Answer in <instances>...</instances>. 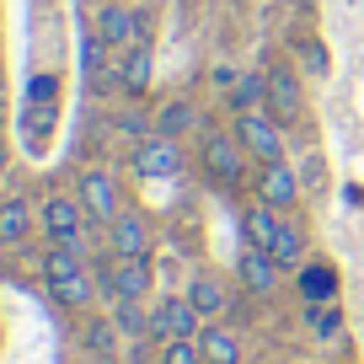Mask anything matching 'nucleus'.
Listing matches in <instances>:
<instances>
[{
	"label": "nucleus",
	"instance_id": "20e7f679",
	"mask_svg": "<svg viewBox=\"0 0 364 364\" xmlns=\"http://www.w3.org/2000/svg\"><path fill=\"white\" fill-rule=\"evenodd\" d=\"M177 166H182L177 139H166V134H145V139L134 145V171H139V177L161 182V177H177Z\"/></svg>",
	"mask_w": 364,
	"mask_h": 364
},
{
	"label": "nucleus",
	"instance_id": "f8f14e48",
	"mask_svg": "<svg viewBox=\"0 0 364 364\" xmlns=\"http://www.w3.org/2000/svg\"><path fill=\"white\" fill-rule=\"evenodd\" d=\"M300 295H306L311 306H327V300H338V268H327V262H311V268H300Z\"/></svg>",
	"mask_w": 364,
	"mask_h": 364
},
{
	"label": "nucleus",
	"instance_id": "aec40b11",
	"mask_svg": "<svg viewBox=\"0 0 364 364\" xmlns=\"http://www.w3.org/2000/svg\"><path fill=\"white\" fill-rule=\"evenodd\" d=\"M262 97H268V75H236V86H230V107L236 113H257Z\"/></svg>",
	"mask_w": 364,
	"mask_h": 364
},
{
	"label": "nucleus",
	"instance_id": "a211bd4d",
	"mask_svg": "<svg viewBox=\"0 0 364 364\" xmlns=\"http://www.w3.org/2000/svg\"><path fill=\"white\" fill-rule=\"evenodd\" d=\"M75 273H86V268H80V247L54 241V247H48V257H43V279H48V284H59V279H75Z\"/></svg>",
	"mask_w": 364,
	"mask_h": 364
},
{
	"label": "nucleus",
	"instance_id": "4468645a",
	"mask_svg": "<svg viewBox=\"0 0 364 364\" xmlns=\"http://www.w3.org/2000/svg\"><path fill=\"white\" fill-rule=\"evenodd\" d=\"M97 33H102L107 43H129V38H139V16L124 11V6H102V11H97Z\"/></svg>",
	"mask_w": 364,
	"mask_h": 364
},
{
	"label": "nucleus",
	"instance_id": "412c9836",
	"mask_svg": "<svg viewBox=\"0 0 364 364\" xmlns=\"http://www.w3.org/2000/svg\"><path fill=\"white\" fill-rule=\"evenodd\" d=\"M300 252H306V236H300L295 225H279V230H273V247H268V257L279 262V268H295V262H300Z\"/></svg>",
	"mask_w": 364,
	"mask_h": 364
},
{
	"label": "nucleus",
	"instance_id": "2eb2a0df",
	"mask_svg": "<svg viewBox=\"0 0 364 364\" xmlns=\"http://www.w3.org/2000/svg\"><path fill=\"white\" fill-rule=\"evenodd\" d=\"M188 300H193L198 316H220L225 311V284H220L215 273H198L193 284H188Z\"/></svg>",
	"mask_w": 364,
	"mask_h": 364
},
{
	"label": "nucleus",
	"instance_id": "a878e982",
	"mask_svg": "<svg viewBox=\"0 0 364 364\" xmlns=\"http://www.w3.org/2000/svg\"><path fill=\"white\" fill-rule=\"evenodd\" d=\"M311 332H316V338H338L343 332V311L338 306H311Z\"/></svg>",
	"mask_w": 364,
	"mask_h": 364
},
{
	"label": "nucleus",
	"instance_id": "b1692460",
	"mask_svg": "<svg viewBox=\"0 0 364 364\" xmlns=\"http://www.w3.org/2000/svg\"><path fill=\"white\" fill-rule=\"evenodd\" d=\"M48 289H54V300H59V306H70V311L91 300V279H86V273H75V279H59V284H48Z\"/></svg>",
	"mask_w": 364,
	"mask_h": 364
},
{
	"label": "nucleus",
	"instance_id": "39448f33",
	"mask_svg": "<svg viewBox=\"0 0 364 364\" xmlns=\"http://www.w3.org/2000/svg\"><path fill=\"white\" fill-rule=\"evenodd\" d=\"M268 107H273V124H295L306 97H300V80L295 70H268Z\"/></svg>",
	"mask_w": 364,
	"mask_h": 364
},
{
	"label": "nucleus",
	"instance_id": "f03ea898",
	"mask_svg": "<svg viewBox=\"0 0 364 364\" xmlns=\"http://www.w3.org/2000/svg\"><path fill=\"white\" fill-rule=\"evenodd\" d=\"M198 321H204V316L193 311V300H188V295H182V300L171 295V300H161V306L150 311V338H161V343H171V338H198V332H204Z\"/></svg>",
	"mask_w": 364,
	"mask_h": 364
},
{
	"label": "nucleus",
	"instance_id": "f3484780",
	"mask_svg": "<svg viewBox=\"0 0 364 364\" xmlns=\"http://www.w3.org/2000/svg\"><path fill=\"white\" fill-rule=\"evenodd\" d=\"M273 230H279V220H273L268 204H257V209H247V215H241V236H247V247H262V252H268V247H273Z\"/></svg>",
	"mask_w": 364,
	"mask_h": 364
},
{
	"label": "nucleus",
	"instance_id": "1a4fd4ad",
	"mask_svg": "<svg viewBox=\"0 0 364 364\" xmlns=\"http://www.w3.org/2000/svg\"><path fill=\"white\" fill-rule=\"evenodd\" d=\"M80 215H86V209H80L75 198H48V204H43V225H48V236L65 241V247H75V241H80Z\"/></svg>",
	"mask_w": 364,
	"mask_h": 364
},
{
	"label": "nucleus",
	"instance_id": "0eeeda50",
	"mask_svg": "<svg viewBox=\"0 0 364 364\" xmlns=\"http://www.w3.org/2000/svg\"><path fill=\"white\" fill-rule=\"evenodd\" d=\"M204 166H209V177L215 182H236L241 177V139H225V134H209L204 139Z\"/></svg>",
	"mask_w": 364,
	"mask_h": 364
},
{
	"label": "nucleus",
	"instance_id": "f257e3e1",
	"mask_svg": "<svg viewBox=\"0 0 364 364\" xmlns=\"http://www.w3.org/2000/svg\"><path fill=\"white\" fill-rule=\"evenodd\" d=\"M236 139H241L247 156L262 161V166H279V161H284V139H279L273 118H262V113H241L236 118Z\"/></svg>",
	"mask_w": 364,
	"mask_h": 364
},
{
	"label": "nucleus",
	"instance_id": "6e6552de",
	"mask_svg": "<svg viewBox=\"0 0 364 364\" xmlns=\"http://www.w3.org/2000/svg\"><path fill=\"white\" fill-rule=\"evenodd\" d=\"M257 198L268 209H289L300 198V182H295V171L279 161V166H262V177H257Z\"/></svg>",
	"mask_w": 364,
	"mask_h": 364
},
{
	"label": "nucleus",
	"instance_id": "4be33fe9",
	"mask_svg": "<svg viewBox=\"0 0 364 364\" xmlns=\"http://www.w3.org/2000/svg\"><path fill=\"white\" fill-rule=\"evenodd\" d=\"M188 129H193V107H188V102H166L156 113V134L177 139V134H188Z\"/></svg>",
	"mask_w": 364,
	"mask_h": 364
},
{
	"label": "nucleus",
	"instance_id": "cd10ccee",
	"mask_svg": "<svg viewBox=\"0 0 364 364\" xmlns=\"http://www.w3.org/2000/svg\"><path fill=\"white\" fill-rule=\"evenodd\" d=\"M54 91H59V80H54V75H33L27 97H33V102H54Z\"/></svg>",
	"mask_w": 364,
	"mask_h": 364
},
{
	"label": "nucleus",
	"instance_id": "c756f323",
	"mask_svg": "<svg viewBox=\"0 0 364 364\" xmlns=\"http://www.w3.org/2000/svg\"><path fill=\"white\" fill-rule=\"evenodd\" d=\"M306 65H311V70H327V54H321V48L311 43V48H306Z\"/></svg>",
	"mask_w": 364,
	"mask_h": 364
},
{
	"label": "nucleus",
	"instance_id": "c85d7f7f",
	"mask_svg": "<svg viewBox=\"0 0 364 364\" xmlns=\"http://www.w3.org/2000/svg\"><path fill=\"white\" fill-rule=\"evenodd\" d=\"M113 332H118V327H102V321H97L86 343H91V348H97V353H107V343H113Z\"/></svg>",
	"mask_w": 364,
	"mask_h": 364
},
{
	"label": "nucleus",
	"instance_id": "9b49d317",
	"mask_svg": "<svg viewBox=\"0 0 364 364\" xmlns=\"http://www.w3.org/2000/svg\"><path fill=\"white\" fill-rule=\"evenodd\" d=\"M113 252L118 257H145L150 252V230H145L139 215H118L113 220Z\"/></svg>",
	"mask_w": 364,
	"mask_h": 364
},
{
	"label": "nucleus",
	"instance_id": "393cba45",
	"mask_svg": "<svg viewBox=\"0 0 364 364\" xmlns=\"http://www.w3.org/2000/svg\"><path fill=\"white\" fill-rule=\"evenodd\" d=\"M161 364H204V348H198V338H171L161 343Z\"/></svg>",
	"mask_w": 364,
	"mask_h": 364
},
{
	"label": "nucleus",
	"instance_id": "7ed1b4c3",
	"mask_svg": "<svg viewBox=\"0 0 364 364\" xmlns=\"http://www.w3.org/2000/svg\"><path fill=\"white\" fill-rule=\"evenodd\" d=\"M97 279H102V289H107L113 300H139V295L150 289V268H145V257H118V252H113V262H107Z\"/></svg>",
	"mask_w": 364,
	"mask_h": 364
},
{
	"label": "nucleus",
	"instance_id": "6ab92c4d",
	"mask_svg": "<svg viewBox=\"0 0 364 364\" xmlns=\"http://www.w3.org/2000/svg\"><path fill=\"white\" fill-rule=\"evenodd\" d=\"M145 86H150V43H145V38H134V48H129V59H124V91H129V97H139Z\"/></svg>",
	"mask_w": 364,
	"mask_h": 364
},
{
	"label": "nucleus",
	"instance_id": "dca6fc26",
	"mask_svg": "<svg viewBox=\"0 0 364 364\" xmlns=\"http://www.w3.org/2000/svg\"><path fill=\"white\" fill-rule=\"evenodd\" d=\"M27 230H33V209H27L22 198H6V204H0V241L16 247V241H27Z\"/></svg>",
	"mask_w": 364,
	"mask_h": 364
},
{
	"label": "nucleus",
	"instance_id": "9d476101",
	"mask_svg": "<svg viewBox=\"0 0 364 364\" xmlns=\"http://www.w3.org/2000/svg\"><path fill=\"white\" fill-rule=\"evenodd\" d=\"M236 273H241V284L252 289V295H273V279H279V262L268 257L262 247H247L241 252V262H236Z\"/></svg>",
	"mask_w": 364,
	"mask_h": 364
},
{
	"label": "nucleus",
	"instance_id": "423d86ee",
	"mask_svg": "<svg viewBox=\"0 0 364 364\" xmlns=\"http://www.w3.org/2000/svg\"><path fill=\"white\" fill-rule=\"evenodd\" d=\"M80 209H86L91 220H107V225L118 220V188H113L107 171H86V177H80Z\"/></svg>",
	"mask_w": 364,
	"mask_h": 364
},
{
	"label": "nucleus",
	"instance_id": "5701e85b",
	"mask_svg": "<svg viewBox=\"0 0 364 364\" xmlns=\"http://www.w3.org/2000/svg\"><path fill=\"white\" fill-rule=\"evenodd\" d=\"M113 327H118V338H145V332H150V316L139 311V300H118Z\"/></svg>",
	"mask_w": 364,
	"mask_h": 364
},
{
	"label": "nucleus",
	"instance_id": "ddd939ff",
	"mask_svg": "<svg viewBox=\"0 0 364 364\" xmlns=\"http://www.w3.org/2000/svg\"><path fill=\"white\" fill-rule=\"evenodd\" d=\"M198 348H204V364H241V343L225 327H204L198 332Z\"/></svg>",
	"mask_w": 364,
	"mask_h": 364
},
{
	"label": "nucleus",
	"instance_id": "bb28decb",
	"mask_svg": "<svg viewBox=\"0 0 364 364\" xmlns=\"http://www.w3.org/2000/svg\"><path fill=\"white\" fill-rule=\"evenodd\" d=\"M102 48H107L102 33H86V38H80V65H86L91 75H102Z\"/></svg>",
	"mask_w": 364,
	"mask_h": 364
}]
</instances>
